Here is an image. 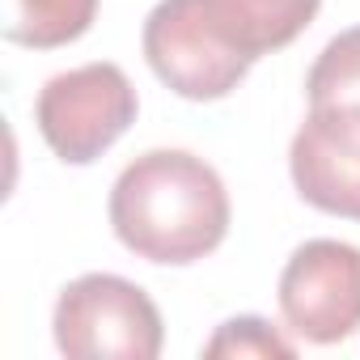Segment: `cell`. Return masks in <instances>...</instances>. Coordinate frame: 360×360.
<instances>
[{"label":"cell","mask_w":360,"mask_h":360,"mask_svg":"<svg viewBox=\"0 0 360 360\" xmlns=\"http://www.w3.org/2000/svg\"><path fill=\"white\" fill-rule=\"evenodd\" d=\"M297 195L343 221H360V102L309 106L288 148Z\"/></svg>","instance_id":"obj_6"},{"label":"cell","mask_w":360,"mask_h":360,"mask_svg":"<svg viewBox=\"0 0 360 360\" xmlns=\"http://www.w3.org/2000/svg\"><path fill=\"white\" fill-rule=\"evenodd\" d=\"M204 356L208 360H221V356H229V360H292L297 347L271 322L242 314V318H229L217 326V335L204 343Z\"/></svg>","instance_id":"obj_10"},{"label":"cell","mask_w":360,"mask_h":360,"mask_svg":"<svg viewBox=\"0 0 360 360\" xmlns=\"http://www.w3.org/2000/svg\"><path fill=\"white\" fill-rule=\"evenodd\" d=\"M140 43L157 81L187 102H217L250 72V60L221 39L200 0H157Z\"/></svg>","instance_id":"obj_4"},{"label":"cell","mask_w":360,"mask_h":360,"mask_svg":"<svg viewBox=\"0 0 360 360\" xmlns=\"http://www.w3.org/2000/svg\"><path fill=\"white\" fill-rule=\"evenodd\" d=\"M136 89L119 64H81L56 72L34 102V123L47 148L68 165H94L131 123H136Z\"/></svg>","instance_id":"obj_3"},{"label":"cell","mask_w":360,"mask_h":360,"mask_svg":"<svg viewBox=\"0 0 360 360\" xmlns=\"http://www.w3.org/2000/svg\"><path fill=\"white\" fill-rule=\"evenodd\" d=\"M305 94H309V106H326V102H360V26L335 34L309 77H305Z\"/></svg>","instance_id":"obj_9"},{"label":"cell","mask_w":360,"mask_h":360,"mask_svg":"<svg viewBox=\"0 0 360 360\" xmlns=\"http://www.w3.org/2000/svg\"><path fill=\"white\" fill-rule=\"evenodd\" d=\"M115 238L148 263L187 267L229 233V191L221 174L187 148H148L110 187Z\"/></svg>","instance_id":"obj_1"},{"label":"cell","mask_w":360,"mask_h":360,"mask_svg":"<svg viewBox=\"0 0 360 360\" xmlns=\"http://www.w3.org/2000/svg\"><path fill=\"white\" fill-rule=\"evenodd\" d=\"M98 18V0H5V39L51 51L77 43Z\"/></svg>","instance_id":"obj_8"},{"label":"cell","mask_w":360,"mask_h":360,"mask_svg":"<svg viewBox=\"0 0 360 360\" xmlns=\"http://www.w3.org/2000/svg\"><path fill=\"white\" fill-rule=\"evenodd\" d=\"M51 330L56 347L72 360H157L165 343L153 297L110 271H89L64 284Z\"/></svg>","instance_id":"obj_2"},{"label":"cell","mask_w":360,"mask_h":360,"mask_svg":"<svg viewBox=\"0 0 360 360\" xmlns=\"http://www.w3.org/2000/svg\"><path fill=\"white\" fill-rule=\"evenodd\" d=\"M221 39L250 64L288 47L322 9V0H200Z\"/></svg>","instance_id":"obj_7"},{"label":"cell","mask_w":360,"mask_h":360,"mask_svg":"<svg viewBox=\"0 0 360 360\" xmlns=\"http://www.w3.org/2000/svg\"><path fill=\"white\" fill-rule=\"evenodd\" d=\"M280 314L305 343L330 347L360 330V246L314 238L280 271Z\"/></svg>","instance_id":"obj_5"}]
</instances>
